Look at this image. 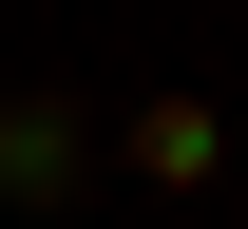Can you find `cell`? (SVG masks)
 Returning a JSON list of instances; mask_svg holds the SVG:
<instances>
[{"mask_svg":"<svg viewBox=\"0 0 248 229\" xmlns=\"http://www.w3.org/2000/svg\"><path fill=\"white\" fill-rule=\"evenodd\" d=\"M0 191H19V210L77 191V115H58V96H0Z\"/></svg>","mask_w":248,"mask_h":229,"instance_id":"obj_1","label":"cell"},{"mask_svg":"<svg viewBox=\"0 0 248 229\" xmlns=\"http://www.w3.org/2000/svg\"><path fill=\"white\" fill-rule=\"evenodd\" d=\"M115 153H134V191H191V172H210L229 134H210V96H153V115L115 134Z\"/></svg>","mask_w":248,"mask_h":229,"instance_id":"obj_2","label":"cell"}]
</instances>
